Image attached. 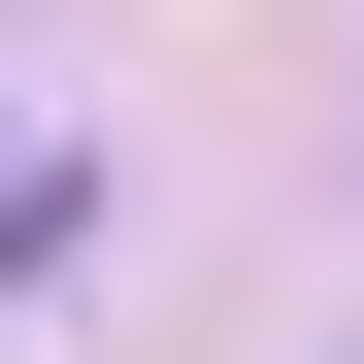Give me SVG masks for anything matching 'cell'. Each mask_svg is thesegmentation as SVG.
Instances as JSON below:
<instances>
[{
	"label": "cell",
	"mask_w": 364,
	"mask_h": 364,
	"mask_svg": "<svg viewBox=\"0 0 364 364\" xmlns=\"http://www.w3.org/2000/svg\"><path fill=\"white\" fill-rule=\"evenodd\" d=\"M33 232H67V166H33V133H0V265H33Z\"/></svg>",
	"instance_id": "1"
}]
</instances>
